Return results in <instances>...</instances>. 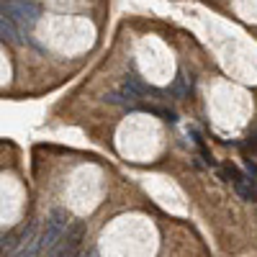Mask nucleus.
Here are the masks:
<instances>
[{
  "label": "nucleus",
  "instance_id": "nucleus-1",
  "mask_svg": "<svg viewBox=\"0 0 257 257\" xmlns=\"http://www.w3.org/2000/svg\"><path fill=\"white\" fill-rule=\"evenodd\" d=\"M0 16L18 29H31L36 26V21L41 16V8L34 3V0H0Z\"/></svg>",
  "mask_w": 257,
  "mask_h": 257
},
{
  "label": "nucleus",
  "instance_id": "nucleus-2",
  "mask_svg": "<svg viewBox=\"0 0 257 257\" xmlns=\"http://www.w3.org/2000/svg\"><path fill=\"white\" fill-rule=\"evenodd\" d=\"M82 237H85V224L82 221H75L70 229H64L59 242L49 249V257H77L80 244H82Z\"/></svg>",
  "mask_w": 257,
  "mask_h": 257
},
{
  "label": "nucleus",
  "instance_id": "nucleus-3",
  "mask_svg": "<svg viewBox=\"0 0 257 257\" xmlns=\"http://www.w3.org/2000/svg\"><path fill=\"white\" fill-rule=\"evenodd\" d=\"M64 229H67V211H64V208H54L49 213L47 224H44V231H41V237H39V244L44 249H52L59 242V237L64 234Z\"/></svg>",
  "mask_w": 257,
  "mask_h": 257
},
{
  "label": "nucleus",
  "instance_id": "nucleus-4",
  "mask_svg": "<svg viewBox=\"0 0 257 257\" xmlns=\"http://www.w3.org/2000/svg\"><path fill=\"white\" fill-rule=\"evenodd\" d=\"M39 249H41V244H39V237H36V221H31L29 229L21 234V242H18L13 257H36Z\"/></svg>",
  "mask_w": 257,
  "mask_h": 257
},
{
  "label": "nucleus",
  "instance_id": "nucleus-5",
  "mask_svg": "<svg viewBox=\"0 0 257 257\" xmlns=\"http://www.w3.org/2000/svg\"><path fill=\"white\" fill-rule=\"evenodd\" d=\"M144 93H147V85L137 75H126V80H123V95L128 100H134V98H142Z\"/></svg>",
  "mask_w": 257,
  "mask_h": 257
},
{
  "label": "nucleus",
  "instance_id": "nucleus-6",
  "mask_svg": "<svg viewBox=\"0 0 257 257\" xmlns=\"http://www.w3.org/2000/svg\"><path fill=\"white\" fill-rule=\"evenodd\" d=\"M170 95H173V98H180V100L190 95V85H188V77H185V72H183V70L178 72L175 82L170 85Z\"/></svg>",
  "mask_w": 257,
  "mask_h": 257
},
{
  "label": "nucleus",
  "instance_id": "nucleus-7",
  "mask_svg": "<svg viewBox=\"0 0 257 257\" xmlns=\"http://www.w3.org/2000/svg\"><path fill=\"white\" fill-rule=\"evenodd\" d=\"M234 188H237V193L244 198V201H254V180L252 178H244V175H239L237 180H234Z\"/></svg>",
  "mask_w": 257,
  "mask_h": 257
}]
</instances>
